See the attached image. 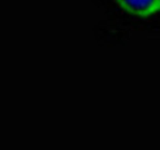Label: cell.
<instances>
[{"mask_svg": "<svg viewBox=\"0 0 160 150\" xmlns=\"http://www.w3.org/2000/svg\"><path fill=\"white\" fill-rule=\"evenodd\" d=\"M117 6L133 16L142 18L160 12V0H114Z\"/></svg>", "mask_w": 160, "mask_h": 150, "instance_id": "1", "label": "cell"}]
</instances>
